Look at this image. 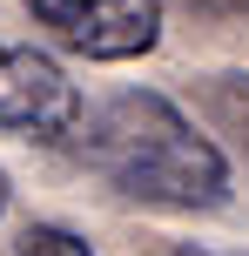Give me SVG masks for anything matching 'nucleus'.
Masks as SVG:
<instances>
[{
    "label": "nucleus",
    "mask_w": 249,
    "mask_h": 256,
    "mask_svg": "<svg viewBox=\"0 0 249 256\" xmlns=\"http://www.w3.org/2000/svg\"><path fill=\"white\" fill-rule=\"evenodd\" d=\"M88 168L115 196L148 209H216L229 196V155L202 135L169 94H108L101 108H81L74 122Z\"/></svg>",
    "instance_id": "1"
},
{
    "label": "nucleus",
    "mask_w": 249,
    "mask_h": 256,
    "mask_svg": "<svg viewBox=\"0 0 249 256\" xmlns=\"http://www.w3.org/2000/svg\"><path fill=\"white\" fill-rule=\"evenodd\" d=\"M27 7L81 61H142L162 40V0H27Z\"/></svg>",
    "instance_id": "2"
},
{
    "label": "nucleus",
    "mask_w": 249,
    "mask_h": 256,
    "mask_svg": "<svg viewBox=\"0 0 249 256\" xmlns=\"http://www.w3.org/2000/svg\"><path fill=\"white\" fill-rule=\"evenodd\" d=\"M81 122V88L67 81V68L40 48H13L0 40V135H34L61 142Z\"/></svg>",
    "instance_id": "3"
},
{
    "label": "nucleus",
    "mask_w": 249,
    "mask_h": 256,
    "mask_svg": "<svg viewBox=\"0 0 249 256\" xmlns=\"http://www.w3.org/2000/svg\"><path fill=\"white\" fill-rule=\"evenodd\" d=\"M13 256H94V250L81 243L74 230H61V222H34V230H20Z\"/></svg>",
    "instance_id": "4"
},
{
    "label": "nucleus",
    "mask_w": 249,
    "mask_h": 256,
    "mask_svg": "<svg viewBox=\"0 0 249 256\" xmlns=\"http://www.w3.org/2000/svg\"><path fill=\"white\" fill-rule=\"evenodd\" d=\"M182 7H196V14H216V20H243V14H249V0H182Z\"/></svg>",
    "instance_id": "5"
},
{
    "label": "nucleus",
    "mask_w": 249,
    "mask_h": 256,
    "mask_svg": "<svg viewBox=\"0 0 249 256\" xmlns=\"http://www.w3.org/2000/svg\"><path fill=\"white\" fill-rule=\"evenodd\" d=\"M169 256H229V250H196V243H182V250H169Z\"/></svg>",
    "instance_id": "6"
},
{
    "label": "nucleus",
    "mask_w": 249,
    "mask_h": 256,
    "mask_svg": "<svg viewBox=\"0 0 249 256\" xmlns=\"http://www.w3.org/2000/svg\"><path fill=\"white\" fill-rule=\"evenodd\" d=\"M0 209H7V176H0Z\"/></svg>",
    "instance_id": "7"
}]
</instances>
